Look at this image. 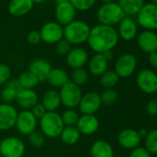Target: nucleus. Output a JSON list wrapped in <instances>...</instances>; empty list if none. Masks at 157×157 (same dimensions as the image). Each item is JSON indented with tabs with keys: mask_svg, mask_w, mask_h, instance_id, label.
Here are the masks:
<instances>
[{
	"mask_svg": "<svg viewBox=\"0 0 157 157\" xmlns=\"http://www.w3.org/2000/svg\"><path fill=\"white\" fill-rule=\"evenodd\" d=\"M52 68L50 62L44 58H36L33 60L29 66V71L38 78L39 82L46 81Z\"/></svg>",
	"mask_w": 157,
	"mask_h": 157,
	"instance_id": "20",
	"label": "nucleus"
},
{
	"mask_svg": "<svg viewBox=\"0 0 157 157\" xmlns=\"http://www.w3.org/2000/svg\"><path fill=\"white\" fill-rule=\"evenodd\" d=\"M41 41H42V38H41V34L39 31H32L27 35V42L31 44H33V45L38 44Z\"/></svg>",
	"mask_w": 157,
	"mask_h": 157,
	"instance_id": "42",
	"label": "nucleus"
},
{
	"mask_svg": "<svg viewBox=\"0 0 157 157\" xmlns=\"http://www.w3.org/2000/svg\"><path fill=\"white\" fill-rule=\"evenodd\" d=\"M39 120L41 132L44 137L50 139H56L59 137L65 127L61 118V115L56 112H46V114Z\"/></svg>",
	"mask_w": 157,
	"mask_h": 157,
	"instance_id": "4",
	"label": "nucleus"
},
{
	"mask_svg": "<svg viewBox=\"0 0 157 157\" xmlns=\"http://www.w3.org/2000/svg\"><path fill=\"white\" fill-rule=\"evenodd\" d=\"M42 104L47 112H56L61 105L59 92L53 89L45 92L42 99Z\"/></svg>",
	"mask_w": 157,
	"mask_h": 157,
	"instance_id": "27",
	"label": "nucleus"
},
{
	"mask_svg": "<svg viewBox=\"0 0 157 157\" xmlns=\"http://www.w3.org/2000/svg\"><path fill=\"white\" fill-rule=\"evenodd\" d=\"M117 4L126 16H136L143 7L144 0H118Z\"/></svg>",
	"mask_w": 157,
	"mask_h": 157,
	"instance_id": "28",
	"label": "nucleus"
},
{
	"mask_svg": "<svg viewBox=\"0 0 157 157\" xmlns=\"http://www.w3.org/2000/svg\"><path fill=\"white\" fill-rule=\"evenodd\" d=\"M102 101L99 94L90 92L82 95L78 107L82 115H94L101 107Z\"/></svg>",
	"mask_w": 157,
	"mask_h": 157,
	"instance_id": "12",
	"label": "nucleus"
},
{
	"mask_svg": "<svg viewBox=\"0 0 157 157\" xmlns=\"http://www.w3.org/2000/svg\"><path fill=\"white\" fill-rule=\"evenodd\" d=\"M103 55L105 56V57L108 60V61H110L112 58H113V51H107V52H105V53H103Z\"/></svg>",
	"mask_w": 157,
	"mask_h": 157,
	"instance_id": "46",
	"label": "nucleus"
},
{
	"mask_svg": "<svg viewBox=\"0 0 157 157\" xmlns=\"http://www.w3.org/2000/svg\"><path fill=\"white\" fill-rule=\"evenodd\" d=\"M146 112L151 117L157 116V100L156 99H151L147 103Z\"/></svg>",
	"mask_w": 157,
	"mask_h": 157,
	"instance_id": "43",
	"label": "nucleus"
},
{
	"mask_svg": "<svg viewBox=\"0 0 157 157\" xmlns=\"http://www.w3.org/2000/svg\"><path fill=\"white\" fill-rule=\"evenodd\" d=\"M61 105H63L67 109H74L78 107L80 101L82 97V92L81 87L76 85L72 82L66 83L59 91Z\"/></svg>",
	"mask_w": 157,
	"mask_h": 157,
	"instance_id": "5",
	"label": "nucleus"
},
{
	"mask_svg": "<svg viewBox=\"0 0 157 157\" xmlns=\"http://www.w3.org/2000/svg\"><path fill=\"white\" fill-rule=\"evenodd\" d=\"M100 96L102 105H105L106 106L113 105L118 99V94L114 89H105L102 93V94H100Z\"/></svg>",
	"mask_w": 157,
	"mask_h": 157,
	"instance_id": "34",
	"label": "nucleus"
},
{
	"mask_svg": "<svg viewBox=\"0 0 157 157\" xmlns=\"http://www.w3.org/2000/svg\"><path fill=\"white\" fill-rule=\"evenodd\" d=\"M109 61L105 57L103 54H95L88 61V67L90 73L94 76H102L108 70Z\"/></svg>",
	"mask_w": 157,
	"mask_h": 157,
	"instance_id": "23",
	"label": "nucleus"
},
{
	"mask_svg": "<svg viewBox=\"0 0 157 157\" xmlns=\"http://www.w3.org/2000/svg\"><path fill=\"white\" fill-rule=\"evenodd\" d=\"M129 157H151V154L144 147L138 146L137 148L131 150Z\"/></svg>",
	"mask_w": 157,
	"mask_h": 157,
	"instance_id": "41",
	"label": "nucleus"
},
{
	"mask_svg": "<svg viewBox=\"0 0 157 157\" xmlns=\"http://www.w3.org/2000/svg\"><path fill=\"white\" fill-rule=\"evenodd\" d=\"M103 2V4H107V3H112V2H115V0H101Z\"/></svg>",
	"mask_w": 157,
	"mask_h": 157,
	"instance_id": "48",
	"label": "nucleus"
},
{
	"mask_svg": "<svg viewBox=\"0 0 157 157\" xmlns=\"http://www.w3.org/2000/svg\"><path fill=\"white\" fill-rule=\"evenodd\" d=\"M46 81L54 88H62L66 83L69 82V78L64 69L52 68Z\"/></svg>",
	"mask_w": 157,
	"mask_h": 157,
	"instance_id": "26",
	"label": "nucleus"
},
{
	"mask_svg": "<svg viewBox=\"0 0 157 157\" xmlns=\"http://www.w3.org/2000/svg\"><path fill=\"white\" fill-rule=\"evenodd\" d=\"M91 32L89 24L83 21L75 20L64 26V39L71 45H80L87 42Z\"/></svg>",
	"mask_w": 157,
	"mask_h": 157,
	"instance_id": "2",
	"label": "nucleus"
},
{
	"mask_svg": "<svg viewBox=\"0 0 157 157\" xmlns=\"http://www.w3.org/2000/svg\"><path fill=\"white\" fill-rule=\"evenodd\" d=\"M76 13L77 10L69 3V1L61 4H56L55 9L56 21L64 27L76 20Z\"/></svg>",
	"mask_w": 157,
	"mask_h": 157,
	"instance_id": "15",
	"label": "nucleus"
},
{
	"mask_svg": "<svg viewBox=\"0 0 157 157\" xmlns=\"http://www.w3.org/2000/svg\"><path fill=\"white\" fill-rule=\"evenodd\" d=\"M81 136L82 135L76 126H65L59 137L64 144L71 146L78 143Z\"/></svg>",
	"mask_w": 157,
	"mask_h": 157,
	"instance_id": "29",
	"label": "nucleus"
},
{
	"mask_svg": "<svg viewBox=\"0 0 157 157\" xmlns=\"http://www.w3.org/2000/svg\"><path fill=\"white\" fill-rule=\"evenodd\" d=\"M32 114L37 118V119H41L45 114H46V109L44 108V106L43 105L42 103H37L31 110Z\"/></svg>",
	"mask_w": 157,
	"mask_h": 157,
	"instance_id": "40",
	"label": "nucleus"
},
{
	"mask_svg": "<svg viewBox=\"0 0 157 157\" xmlns=\"http://www.w3.org/2000/svg\"><path fill=\"white\" fill-rule=\"evenodd\" d=\"M56 4H61V3H65V2H68V0H55Z\"/></svg>",
	"mask_w": 157,
	"mask_h": 157,
	"instance_id": "47",
	"label": "nucleus"
},
{
	"mask_svg": "<svg viewBox=\"0 0 157 157\" xmlns=\"http://www.w3.org/2000/svg\"><path fill=\"white\" fill-rule=\"evenodd\" d=\"M38 94L34 90L21 89L17 95L16 102L23 110H31L38 102Z\"/></svg>",
	"mask_w": 157,
	"mask_h": 157,
	"instance_id": "21",
	"label": "nucleus"
},
{
	"mask_svg": "<svg viewBox=\"0 0 157 157\" xmlns=\"http://www.w3.org/2000/svg\"><path fill=\"white\" fill-rule=\"evenodd\" d=\"M137 44L141 51L147 54L157 51V33L144 30L138 35Z\"/></svg>",
	"mask_w": 157,
	"mask_h": 157,
	"instance_id": "19",
	"label": "nucleus"
},
{
	"mask_svg": "<svg viewBox=\"0 0 157 157\" xmlns=\"http://www.w3.org/2000/svg\"><path fill=\"white\" fill-rule=\"evenodd\" d=\"M114 157H123V156H119V155H118V156H114Z\"/></svg>",
	"mask_w": 157,
	"mask_h": 157,
	"instance_id": "52",
	"label": "nucleus"
},
{
	"mask_svg": "<svg viewBox=\"0 0 157 157\" xmlns=\"http://www.w3.org/2000/svg\"><path fill=\"white\" fill-rule=\"evenodd\" d=\"M17 109L10 104H0V130L7 131L13 128L18 117Z\"/></svg>",
	"mask_w": 157,
	"mask_h": 157,
	"instance_id": "13",
	"label": "nucleus"
},
{
	"mask_svg": "<svg viewBox=\"0 0 157 157\" xmlns=\"http://www.w3.org/2000/svg\"><path fill=\"white\" fill-rule=\"evenodd\" d=\"M37 125L38 119L32 114L30 110H22L18 114L15 127L21 135L29 136L36 130Z\"/></svg>",
	"mask_w": 157,
	"mask_h": 157,
	"instance_id": "11",
	"label": "nucleus"
},
{
	"mask_svg": "<svg viewBox=\"0 0 157 157\" xmlns=\"http://www.w3.org/2000/svg\"><path fill=\"white\" fill-rule=\"evenodd\" d=\"M11 77V69L7 64H0V86L5 85Z\"/></svg>",
	"mask_w": 157,
	"mask_h": 157,
	"instance_id": "38",
	"label": "nucleus"
},
{
	"mask_svg": "<svg viewBox=\"0 0 157 157\" xmlns=\"http://www.w3.org/2000/svg\"><path fill=\"white\" fill-rule=\"evenodd\" d=\"M28 137H29L30 143L35 148H40L44 144V136L41 131L35 130Z\"/></svg>",
	"mask_w": 157,
	"mask_h": 157,
	"instance_id": "37",
	"label": "nucleus"
},
{
	"mask_svg": "<svg viewBox=\"0 0 157 157\" xmlns=\"http://www.w3.org/2000/svg\"><path fill=\"white\" fill-rule=\"evenodd\" d=\"M89 61L88 52L80 46L71 48V50L66 56V62L69 67L72 69L82 68Z\"/></svg>",
	"mask_w": 157,
	"mask_h": 157,
	"instance_id": "14",
	"label": "nucleus"
},
{
	"mask_svg": "<svg viewBox=\"0 0 157 157\" xmlns=\"http://www.w3.org/2000/svg\"><path fill=\"white\" fill-rule=\"evenodd\" d=\"M42 41L48 44H56L64 38V27L56 21L45 22L39 31Z\"/></svg>",
	"mask_w": 157,
	"mask_h": 157,
	"instance_id": "10",
	"label": "nucleus"
},
{
	"mask_svg": "<svg viewBox=\"0 0 157 157\" xmlns=\"http://www.w3.org/2000/svg\"><path fill=\"white\" fill-rule=\"evenodd\" d=\"M136 82L139 89L146 94H152L157 92V73L149 68L141 69L136 77Z\"/></svg>",
	"mask_w": 157,
	"mask_h": 157,
	"instance_id": "8",
	"label": "nucleus"
},
{
	"mask_svg": "<svg viewBox=\"0 0 157 157\" xmlns=\"http://www.w3.org/2000/svg\"><path fill=\"white\" fill-rule=\"evenodd\" d=\"M25 151L24 142L18 137H6L0 141V153L3 157H23Z\"/></svg>",
	"mask_w": 157,
	"mask_h": 157,
	"instance_id": "7",
	"label": "nucleus"
},
{
	"mask_svg": "<svg viewBox=\"0 0 157 157\" xmlns=\"http://www.w3.org/2000/svg\"><path fill=\"white\" fill-rule=\"evenodd\" d=\"M77 11H87L94 7L97 0H68Z\"/></svg>",
	"mask_w": 157,
	"mask_h": 157,
	"instance_id": "35",
	"label": "nucleus"
},
{
	"mask_svg": "<svg viewBox=\"0 0 157 157\" xmlns=\"http://www.w3.org/2000/svg\"><path fill=\"white\" fill-rule=\"evenodd\" d=\"M18 82L21 87V89L33 90L40 82L38 78L29 70L21 73L18 78Z\"/></svg>",
	"mask_w": 157,
	"mask_h": 157,
	"instance_id": "30",
	"label": "nucleus"
},
{
	"mask_svg": "<svg viewBox=\"0 0 157 157\" xmlns=\"http://www.w3.org/2000/svg\"><path fill=\"white\" fill-rule=\"evenodd\" d=\"M151 3L157 6V0H151Z\"/></svg>",
	"mask_w": 157,
	"mask_h": 157,
	"instance_id": "50",
	"label": "nucleus"
},
{
	"mask_svg": "<svg viewBox=\"0 0 157 157\" xmlns=\"http://www.w3.org/2000/svg\"><path fill=\"white\" fill-rule=\"evenodd\" d=\"M138 24L147 31H157V6L151 3L143 5L136 15Z\"/></svg>",
	"mask_w": 157,
	"mask_h": 157,
	"instance_id": "6",
	"label": "nucleus"
},
{
	"mask_svg": "<svg viewBox=\"0 0 157 157\" xmlns=\"http://www.w3.org/2000/svg\"><path fill=\"white\" fill-rule=\"evenodd\" d=\"M125 17L126 15L117 2L103 4L96 12V18L99 24L111 27L118 24Z\"/></svg>",
	"mask_w": 157,
	"mask_h": 157,
	"instance_id": "3",
	"label": "nucleus"
},
{
	"mask_svg": "<svg viewBox=\"0 0 157 157\" xmlns=\"http://www.w3.org/2000/svg\"><path fill=\"white\" fill-rule=\"evenodd\" d=\"M148 63L151 67L157 68V51L148 54Z\"/></svg>",
	"mask_w": 157,
	"mask_h": 157,
	"instance_id": "44",
	"label": "nucleus"
},
{
	"mask_svg": "<svg viewBox=\"0 0 157 157\" xmlns=\"http://www.w3.org/2000/svg\"><path fill=\"white\" fill-rule=\"evenodd\" d=\"M21 90V87L18 82V78H10V80L5 84V87L2 89L0 94V99L4 104H11L16 101L18 93Z\"/></svg>",
	"mask_w": 157,
	"mask_h": 157,
	"instance_id": "22",
	"label": "nucleus"
},
{
	"mask_svg": "<svg viewBox=\"0 0 157 157\" xmlns=\"http://www.w3.org/2000/svg\"><path fill=\"white\" fill-rule=\"evenodd\" d=\"M119 41L117 31L115 27L97 24L91 28L87 43L96 54L113 51Z\"/></svg>",
	"mask_w": 157,
	"mask_h": 157,
	"instance_id": "1",
	"label": "nucleus"
},
{
	"mask_svg": "<svg viewBox=\"0 0 157 157\" xmlns=\"http://www.w3.org/2000/svg\"><path fill=\"white\" fill-rule=\"evenodd\" d=\"M144 140V148L151 154H157V129L149 130Z\"/></svg>",
	"mask_w": 157,
	"mask_h": 157,
	"instance_id": "32",
	"label": "nucleus"
},
{
	"mask_svg": "<svg viewBox=\"0 0 157 157\" xmlns=\"http://www.w3.org/2000/svg\"><path fill=\"white\" fill-rule=\"evenodd\" d=\"M44 0H33V2L35 4V3H43Z\"/></svg>",
	"mask_w": 157,
	"mask_h": 157,
	"instance_id": "49",
	"label": "nucleus"
},
{
	"mask_svg": "<svg viewBox=\"0 0 157 157\" xmlns=\"http://www.w3.org/2000/svg\"><path fill=\"white\" fill-rule=\"evenodd\" d=\"M141 138L139 135L138 130L134 128H125L121 130L117 135L118 144L126 150H133L140 146Z\"/></svg>",
	"mask_w": 157,
	"mask_h": 157,
	"instance_id": "16",
	"label": "nucleus"
},
{
	"mask_svg": "<svg viewBox=\"0 0 157 157\" xmlns=\"http://www.w3.org/2000/svg\"><path fill=\"white\" fill-rule=\"evenodd\" d=\"M76 128L81 135H93L99 128V120L94 115H82L78 117Z\"/></svg>",
	"mask_w": 157,
	"mask_h": 157,
	"instance_id": "17",
	"label": "nucleus"
},
{
	"mask_svg": "<svg viewBox=\"0 0 157 157\" xmlns=\"http://www.w3.org/2000/svg\"><path fill=\"white\" fill-rule=\"evenodd\" d=\"M155 99L157 100V92H156V94H155Z\"/></svg>",
	"mask_w": 157,
	"mask_h": 157,
	"instance_id": "51",
	"label": "nucleus"
},
{
	"mask_svg": "<svg viewBox=\"0 0 157 157\" xmlns=\"http://www.w3.org/2000/svg\"><path fill=\"white\" fill-rule=\"evenodd\" d=\"M117 33L119 38L124 41H132L137 37L138 34V25L137 22L128 16H126L119 23L117 28Z\"/></svg>",
	"mask_w": 157,
	"mask_h": 157,
	"instance_id": "18",
	"label": "nucleus"
},
{
	"mask_svg": "<svg viewBox=\"0 0 157 157\" xmlns=\"http://www.w3.org/2000/svg\"><path fill=\"white\" fill-rule=\"evenodd\" d=\"M91 157H114V149L112 145L105 140H95L90 149Z\"/></svg>",
	"mask_w": 157,
	"mask_h": 157,
	"instance_id": "25",
	"label": "nucleus"
},
{
	"mask_svg": "<svg viewBox=\"0 0 157 157\" xmlns=\"http://www.w3.org/2000/svg\"><path fill=\"white\" fill-rule=\"evenodd\" d=\"M78 117H80L74 109H67L61 115V118L65 126H76Z\"/></svg>",
	"mask_w": 157,
	"mask_h": 157,
	"instance_id": "36",
	"label": "nucleus"
},
{
	"mask_svg": "<svg viewBox=\"0 0 157 157\" xmlns=\"http://www.w3.org/2000/svg\"><path fill=\"white\" fill-rule=\"evenodd\" d=\"M34 3L33 0H10L8 6L9 12L14 17H21L33 9Z\"/></svg>",
	"mask_w": 157,
	"mask_h": 157,
	"instance_id": "24",
	"label": "nucleus"
},
{
	"mask_svg": "<svg viewBox=\"0 0 157 157\" xmlns=\"http://www.w3.org/2000/svg\"><path fill=\"white\" fill-rule=\"evenodd\" d=\"M138 132H139V135H140V137L141 138V140H142V139H145V137H146L147 134H148V130L145 129V128H140V129L138 130Z\"/></svg>",
	"mask_w": 157,
	"mask_h": 157,
	"instance_id": "45",
	"label": "nucleus"
},
{
	"mask_svg": "<svg viewBox=\"0 0 157 157\" xmlns=\"http://www.w3.org/2000/svg\"><path fill=\"white\" fill-rule=\"evenodd\" d=\"M137 59L135 56L130 53L122 54L115 63L114 71L117 74V76L122 78H126L130 77L137 68Z\"/></svg>",
	"mask_w": 157,
	"mask_h": 157,
	"instance_id": "9",
	"label": "nucleus"
},
{
	"mask_svg": "<svg viewBox=\"0 0 157 157\" xmlns=\"http://www.w3.org/2000/svg\"><path fill=\"white\" fill-rule=\"evenodd\" d=\"M88 78H89V73L83 67L73 69L71 73V82L80 87L82 85H84L88 82Z\"/></svg>",
	"mask_w": 157,
	"mask_h": 157,
	"instance_id": "33",
	"label": "nucleus"
},
{
	"mask_svg": "<svg viewBox=\"0 0 157 157\" xmlns=\"http://www.w3.org/2000/svg\"><path fill=\"white\" fill-rule=\"evenodd\" d=\"M119 77L114 70H107L100 76V84L105 89H113L118 82Z\"/></svg>",
	"mask_w": 157,
	"mask_h": 157,
	"instance_id": "31",
	"label": "nucleus"
},
{
	"mask_svg": "<svg viewBox=\"0 0 157 157\" xmlns=\"http://www.w3.org/2000/svg\"><path fill=\"white\" fill-rule=\"evenodd\" d=\"M71 44L64 38L56 44V51L61 56H67V53L71 50Z\"/></svg>",
	"mask_w": 157,
	"mask_h": 157,
	"instance_id": "39",
	"label": "nucleus"
}]
</instances>
